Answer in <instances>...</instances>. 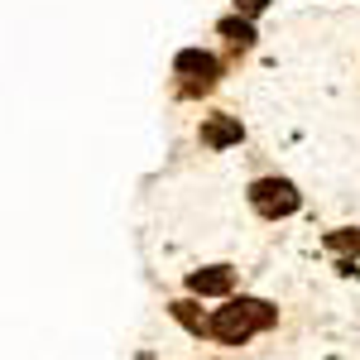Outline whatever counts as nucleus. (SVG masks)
<instances>
[{
    "mask_svg": "<svg viewBox=\"0 0 360 360\" xmlns=\"http://www.w3.org/2000/svg\"><path fill=\"white\" fill-rule=\"evenodd\" d=\"M217 29H221L236 49H250V44H255V29H250V20H221Z\"/></svg>",
    "mask_w": 360,
    "mask_h": 360,
    "instance_id": "obj_7",
    "label": "nucleus"
},
{
    "mask_svg": "<svg viewBox=\"0 0 360 360\" xmlns=\"http://www.w3.org/2000/svg\"><path fill=\"white\" fill-rule=\"evenodd\" d=\"M327 245H332V250H346V255H351V250L360 255V231H332V236H327Z\"/></svg>",
    "mask_w": 360,
    "mask_h": 360,
    "instance_id": "obj_8",
    "label": "nucleus"
},
{
    "mask_svg": "<svg viewBox=\"0 0 360 360\" xmlns=\"http://www.w3.org/2000/svg\"><path fill=\"white\" fill-rule=\"evenodd\" d=\"M250 207H255L259 217H269V221L293 217V212H298V188H293L288 178H259V183L250 188Z\"/></svg>",
    "mask_w": 360,
    "mask_h": 360,
    "instance_id": "obj_2",
    "label": "nucleus"
},
{
    "mask_svg": "<svg viewBox=\"0 0 360 360\" xmlns=\"http://www.w3.org/2000/svg\"><path fill=\"white\" fill-rule=\"evenodd\" d=\"M173 72L183 77V91L197 96V91H212L217 77H221V68H217V58L202 53V49H183V53L173 58Z\"/></svg>",
    "mask_w": 360,
    "mask_h": 360,
    "instance_id": "obj_3",
    "label": "nucleus"
},
{
    "mask_svg": "<svg viewBox=\"0 0 360 360\" xmlns=\"http://www.w3.org/2000/svg\"><path fill=\"white\" fill-rule=\"evenodd\" d=\"M188 288H193V293H202V298H221V293H231V288H236V269H231V264L197 269V274H188Z\"/></svg>",
    "mask_w": 360,
    "mask_h": 360,
    "instance_id": "obj_4",
    "label": "nucleus"
},
{
    "mask_svg": "<svg viewBox=\"0 0 360 360\" xmlns=\"http://www.w3.org/2000/svg\"><path fill=\"white\" fill-rule=\"evenodd\" d=\"M240 135H245V130H240V120H236V115H212V120L202 125V144H207V149L240 144Z\"/></svg>",
    "mask_w": 360,
    "mask_h": 360,
    "instance_id": "obj_5",
    "label": "nucleus"
},
{
    "mask_svg": "<svg viewBox=\"0 0 360 360\" xmlns=\"http://www.w3.org/2000/svg\"><path fill=\"white\" fill-rule=\"evenodd\" d=\"M278 322V307L264 303V298H236V303H226L212 322H207V332L226 341V346H245L255 332H264V327H274Z\"/></svg>",
    "mask_w": 360,
    "mask_h": 360,
    "instance_id": "obj_1",
    "label": "nucleus"
},
{
    "mask_svg": "<svg viewBox=\"0 0 360 360\" xmlns=\"http://www.w3.org/2000/svg\"><path fill=\"white\" fill-rule=\"evenodd\" d=\"M168 312H173V317H178V322H183V327H188L193 336L207 332V317H202V312H197V303H188V298H183V303H173Z\"/></svg>",
    "mask_w": 360,
    "mask_h": 360,
    "instance_id": "obj_6",
    "label": "nucleus"
},
{
    "mask_svg": "<svg viewBox=\"0 0 360 360\" xmlns=\"http://www.w3.org/2000/svg\"><path fill=\"white\" fill-rule=\"evenodd\" d=\"M236 5H240V15H245V20H250V15H259V10H264L269 0H236Z\"/></svg>",
    "mask_w": 360,
    "mask_h": 360,
    "instance_id": "obj_9",
    "label": "nucleus"
}]
</instances>
